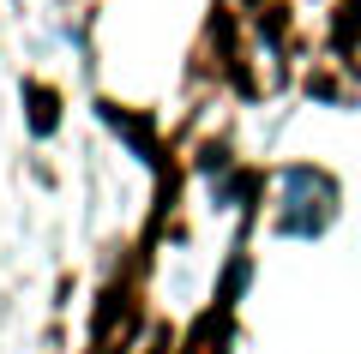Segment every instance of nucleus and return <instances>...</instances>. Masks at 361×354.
I'll list each match as a JSON object with an SVG mask.
<instances>
[]
</instances>
